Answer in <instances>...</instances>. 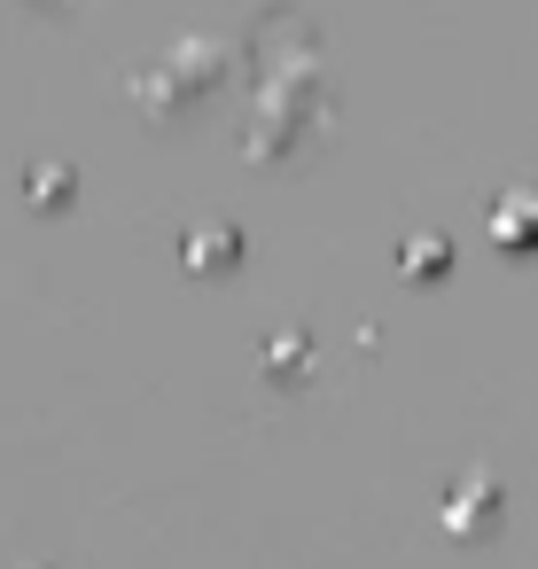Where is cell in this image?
<instances>
[{
    "mask_svg": "<svg viewBox=\"0 0 538 569\" xmlns=\"http://www.w3.org/2000/svg\"><path fill=\"white\" fill-rule=\"evenodd\" d=\"M499 499H507V491H499V476H491V468H460V476H452V491L437 499V522H445L452 538H484V530L499 522Z\"/></svg>",
    "mask_w": 538,
    "mask_h": 569,
    "instance_id": "obj_1",
    "label": "cell"
},
{
    "mask_svg": "<svg viewBox=\"0 0 538 569\" xmlns=\"http://www.w3.org/2000/svg\"><path fill=\"white\" fill-rule=\"evenodd\" d=\"M484 227H491V242H507V250H538V188H499V196L484 203Z\"/></svg>",
    "mask_w": 538,
    "mask_h": 569,
    "instance_id": "obj_2",
    "label": "cell"
},
{
    "mask_svg": "<svg viewBox=\"0 0 538 569\" xmlns=\"http://www.w3.org/2000/svg\"><path fill=\"white\" fill-rule=\"evenodd\" d=\"M242 258V227H227V219H203L196 234H188V266L196 273H211V266H235Z\"/></svg>",
    "mask_w": 538,
    "mask_h": 569,
    "instance_id": "obj_3",
    "label": "cell"
},
{
    "mask_svg": "<svg viewBox=\"0 0 538 569\" xmlns=\"http://www.w3.org/2000/svg\"><path fill=\"white\" fill-rule=\"evenodd\" d=\"M266 367H273L281 382H289V375L305 382V367H312V336H305V328H273V336H266Z\"/></svg>",
    "mask_w": 538,
    "mask_h": 569,
    "instance_id": "obj_4",
    "label": "cell"
},
{
    "mask_svg": "<svg viewBox=\"0 0 538 569\" xmlns=\"http://www.w3.org/2000/svg\"><path fill=\"white\" fill-rule=\"evenodd\" d=\"M445 258H452V250H445V234H437V227L406 234V250H398V266H406V273H445Z\"/></svg>",
    "mask_w": 538,
    "mask_h": 569,
    "instance_id": "obj_5",
    "label": "cell"
}]
</instances>
